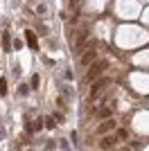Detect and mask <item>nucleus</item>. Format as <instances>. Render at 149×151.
<instances>
[{
	"mask_svg": "<svg viewBox=\"0 0 149 151\" xmlns=\"http://www.w3.org/2000/svg\"><path fill=\"white\" fill-rule=\"evenodd\" d=\"M106 65H108V61H104V59H102V61H93L88 65L90 70L86 72V81H95L97 77H102V72L106 70Z\"/></svg>",
	"mask_w": 149,
	"mask_h": 151,
	"instance_id": "obj_1",
	"label": "nucleus"
},
{
	"mask_svg": "<svg viewBox=\"0 0 149 151\" xmlns=\"http://www.w3.org/2000/svg\"><path fill=\"white\" fill-rule=\"evenodd\" d=\"M108 83H111V81H108L106 77H97V79L93 81V88H90V99H97L99 95L106 90V86H108Z\"/></svg>",
	"mask_w": 149,
	"mask_h": 151,
	"instance_id": "obj_2",
	"label": "nucleus"
},
{
	"mask_svg": "<svg viewBox=\"0 0 149 151\" xmlns=\"http://www.w3.org/2000/svg\"><path fill=\"white\" fill-rule=\"evenodd\" d=\"M115 120H113V117H104V120H102V124L97 126V129H95V133H97V135H106V133H111V131H115Z\"/></svg>",
	"mask_w": 149,
	"mask_h": 151,
	"instance_id": "obj_3",
	"label": "nucleus"
},
{
	"mask_svg": "<svg viewBox=\"0 0 149 151\" xmlns=\"http://www.w3.org/2000/svg\"><path fill=\"white\" fill-rule=\"evenodd\" d=\"M93 61H97V52H95V47L93 45H88L86 50H84V54H81V59H79V63L84 65V68H88Z\"/></svg>",
	"mask_w": 149,
	"mask_h": 151,
	"instance_id": "obj_4",
	"label": "nucleus"
},
{
	"mask_svg": "<svg viewBox=\"0 0 149 151\" xmlns=\"http://www.w3.org/2000/svg\"><path fill=\"white\" fill-rule=\"evenodd\" d=\"M88 36H90V34H88V29H86V27H84V29H81L79 34H77V38H74V50H77V52H84Z\"/></svg>",
	"mask_w": 149,
	"mask_h": 151,
	"instance_id": "obj_5",
	"label": "nucleus"
},
{
	"mask_svg": "<svg viewBox=\"0 0 149 151\" xmlns=\"http://www.w3.org/2000/svg\"><path fill=\"white\" fill-rule=\"evenodd\" d=\"M113 147H115V138H113V135H108V133H106V135H102L99 149H113Z\"/></svg>",
	"mask_w": 149,
	"mask_h": 151,
	"instance_id": "obj_6",
	"label": "nucleus"
},
{
	"mask_svg": "<svg viewBox=\"0 0 149 151\" xmlns=\"http://www.w3.org/2000/svg\"><path fill=\"white\" fill-rule=\"evenodd\" d=\"M27 43H30V47H36V36H34V32H27Z\"/></svg>",
	"mask_w": 149,
	"mask_h": 151,
	"instance_id": "obj_7",
	"label": "nucleus"
},
{
	"mask_svg": "<svg viewBox=\"0 0 149 151\" xmlns=\"http://www.w3.org/2000/svg\"><path fill=\"white\" fill-rule=\"evenodd\" d=\"M99 117H111V108H108V106L102 108V111H99Z\"/></svg>",
	"mask_w": 149,
	"mask_h": 151,
	"instance_id": "obj_8",
	"label": "nucleus"
},
{
	"mask_svg": "<svg viewBox=\"0 0 149 151\" xmlns=\"http://www.w3.org/2000/svg\"><path fill=\"white\" fill-rule=\"evenodd\" d=\"M5 93H7V81L0 79V95H5Z\"/></svg>",
	"mask_w": 149,
	"mask_h": 151,
	"instance_id": "obj_9",
	"label": "nucleus"
},
{
	"mask_svg": "<svg viewBox=\"0 0 149 151\" xmlns=\"http://www.w3.org/2000/svg\"><path fill=\"white\" fill-rule=\"evenodd\" d=\"M45 126H48V129H54V120H52V117H48V120H45Z\"/></svg>",
	"mask_w": 149,
	"mask_h": 151,
	"instance_id": "obj_10",
	"label": "nucleus"
},
{
	"mask_svg": "<svg viewBox=\"0 0 149 151\" xmlns=\"http://www.w3.org/2000/svg\"><path fill=\"white\" fill-rule=\"evenodd\" d=\"M118 140H127V131H124V129L118 131Z\"/></svg>",
	"mask_w": 149,
	"mask_h": 151,
	"instance_id": "obj_11",
	"label": "nucleus"
}]
</instances>
